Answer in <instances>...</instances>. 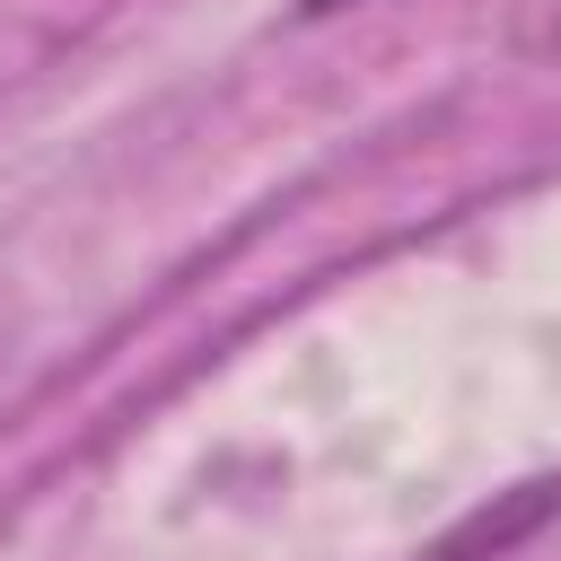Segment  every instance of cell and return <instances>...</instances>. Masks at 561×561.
Listing matches in <instances>:
<instances>
[{
    "instance_id": "obj_1",
    "label": "cell",
    "mask_w": 561,
    "mask_h": 561,
    "mask_svg": "<svg viewBox=\"0 0 561 561\" xmlns=\"http://www.w3.org/2000/svg\"><path fill=\"white\" fill-rule=\"evenodd\" d=\"M307 18H333V9H359V0H298Z\"/></svg>"
},
{
    "instance_id": "obj_2",
    "label": "cell",
    "mask_w": 561,
    "mask_h": 561,
    "mask_svg": "<svg viewBox=\"0 0 561 561\" xmlns=\"http://www.w3.org/2000/svg\"><path fill=\"white\" fill-rule=\"evenodd\" d=\"M543 44H561V0H552V18H543Z\"/></svg>"
}]
</instances>
